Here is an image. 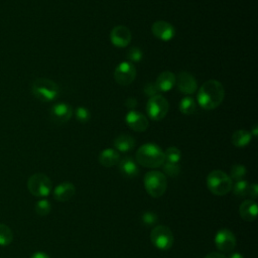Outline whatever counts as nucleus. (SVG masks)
Instances as JSON below:
<instances>
[{"label":"nucleus","mask_w":258,"mask_h":258,"mask_svg":"<svg viewBox=\"0 0 258 258\" xmlns=\"http://www.w3.org/2000/svg\"><path fill=\"white\" fill-rule=\"evenodd\" d=\"M225 97V89L217 80L206 81L198 91V104L205 110H214L219 107Z\"/></svg>","instance_id":"obj_1"},{"label":"nucleus","mask_w":258,"mask_h":258,"mask_svg":"<svg viewBox=\"0 0 258 258\" xmlns=\"http://www.w3.org/2000/svg\"><path fill=\"white\" fill-rule=\"evenodd\" d=\"M136 161L147 168L160 167L165 161L164 151L154 143H145L137 149Z\"/></svg>","instance_id":"obj_2"},{"label":"nucleus","mask_w":258,"mask_h":258,"mask_svg":"<svg viewBox=\"0 0 258 258\" xmlns=\"http://www.w3.org/2000/svg\"><path fill=\"white\" fill-rule=\"evenodd\" d=\"M31 93L41 102H51L58 97L59 88L50 79L37 78L31 84Z\"/></svg>","instance_id":"obj_3"},{"label":"nucleus","mask_w":258,"mask_h":258,"mask_svg":"<svg viewBox=\"0 0 258 258\" xmlns=\"http://www.w3.org/2000/svg\"><path fill=\"white\" fill-rule=\"evenodd\" d=\"M207 186L212 194L225 196L232 190L233 180L226 172L216 169L208 174Z\"/></svg>","instance_id":"obj_4"},{"label":"nucleus","mask_w":258,"mask_h":258,"mask_svg":"<svg viewBox=\"0 0 258 258\" xmlns=\"http://www.w3.org/2000/svg\"><path fill=\"white\" fill-rule=\"evenodd\" d=\"M143 182L146 191L152 198L161 197L167 187V179L165 174L158 170H150L146 172Z\"/></svg>","instance_id":"obj_5"},{"label":"nucleus","mask_w":258,"mask_h":258,"mask_svg":"<svg viewBox=\"0 0 258 258\" xmlns=\"http://www.w3.org/2000/svg\"><path fill=\"white\" fill-rule=\"evenodd\" d=\"M27 188L29 192L35 197H47L52 189L50 178L41 172L32 174L27 180Z\"/></svg>","instance_id":"obj_6"},{"label":"nucleus","mask_w":258,"mask_h":258,"mask_svg":"<svg viewBox=\"0 0 258 258\" xmlns=\"http://www.w3.org/2000/svg\"><path fill=\"white\" fill-rule=\"evenodd\" d=\"M168 110L169 104L167 100L159 94L149 98L146 104L147 116L154 121L162 120L167 115Z\"/></svg>","instance_id":"obj_7"},{"label":"nucleus","mask_w":258,"mask_h":258,"mask_svg":"<svg viewBox=\"0 0 258 258\" xmlns=\"http://www.w3.org/2000/svg\"><path fill=\"white\" fill-rule=\"evenodd\" d=\"M150 240L157 249L166 251L170 249L173 244V234L171 230L166 226H155L151 230Z\"/></svg>","instance_id":"obj_8"},{"label":"nucleus","mask_w":258,"mask_h":258,"mask_svg":"<svg viewBox=\"0 0 258 258\" xmlns=\"http://www.w3.org/2000/svg\"><path fill=\"white\" fill-rule=\"evenodd\" d=\"M136 77V69L130 61L120 62L114 71V79L121 86L130 85Z\"/></svg>","instance_id":"obj_9"},{"label":"nucleus","mask_w":258,"mask_h":258,"mask_svg":"<svg viewBox=\"0 0 258 258\" xmlns=\"http://www.w3.org/2000/svg\"><path fill=\"white\" fill-rule=\"evenodd\" d=\"M215 245L222 252H231L236 247V237L229 229H221L215 236Z\"/></svg>","instance_id":"obj_10"},{"label":"nucleus","mask_w":258,"mask_h":258,"mask_svg":"<svg viewBox=\"0 0 258 258\" xmlns=\"http://www.w3.org/2000/svg\"><path fill=\"white\" fill-rule=\"evenodd\" d=\"M110 40L116 47H126L131 41V31L124 25H117L110 32Z\"/></svg>","instance_id":"obj_11"},{"label":"nucleus","mask_w":258,"mask_h":258,"mask_svg":"<svg viewBox=\"0 0 258 258\" xmlns=\"http://www.w3.org/2000/svg\"><path fill=\"white\" fill-rule=\"evenodd\" d=\"M175 85L184 95H192L198 90V82L195 77L187 72H180L176 77Z\"/></svg>","instance_id":"obj_12"},{"label":"nucleus","mask_w":258,"mask_h":258,"mask_svg":"<svg viewBox=\"0 0 258 258\" xmlns=\"http://www.w3.org/2000/svg\"><path fill=\"white\" fill-rule=\"evenodd\" d=\"M125 121L127 126L136 132L145 131L149 125L146 116L135 110H129L125 116Z\"/></svg>","instance_id":"obj_13"},{"label":"nucleus","mask_w":258,"mask_h":258,"mask_svg":"<svg viewBox=\"0 0 258 258\" xmlns=\"http://www.w3.org/2000/svg\"><path fill=\"white\" fill-rule=\"evenodd\" d=\"M151 31L156 38L162 41L171 40L175 35V29L173 25L164 20L155 21L151 26Z\"/></svg>","instance_id":"obj_14"},{"label":"nucleus","mask_w":258,"mask_h":258,"mask_svg":"<svg viewBox=\"0 0 258 258\" xmlns=\"http://www.w3.org/2000/svg\"><path fill=\"white\" fill-rule=\"evenodd\" d=\"M51 120L56 124L68 122L73 115V108L66 103H57L53 105L49 111Z\"/></svg>","instance_id":"obj_15"},{"label":"nucleus","mask_w":258,"mask_h":258,"mask_svg":"<svg viewBox=\"0 0 258 258\" xmlns=\"http://www.w3.org/2000/svg\"><path fill=\"white\" fill-rule=\"evenodd\" d=\"M76 192V187L72 182L64 181L56 185V187L53 189V198L57 202H68L71 200Z\"/></svg>","instance_id":"obj_16"},{"label":"nucleus","mask_w":258,"mask_h":258,"mask_svg":"<svg viewBox=\"0 0 258 258\" xmlns=\"http://www.w3.org/2000/svg\"><path fill=\"white\" fill-rule=\"evenodd\" d=\"M176 82V76L169 71L162 72L158 75L155 81V86L158 89V92H168L174 86Z\"/></svg>","instance_id":"obj_17"},{"label":"nucleus","mask_w":258,"mask_h":258,"mask_svg":"<svg viewBox=\"0 0 258 258\" xmlns=\"http://www.w3.org/2000/svg\"><path fill=\"white\" fill-rule=\"evenodd\" d=\"M118 168L120 172L129 178H133L139 173V168L136 161L131 156H125L118 162Z\"/></svg>","instance_id":"obj_18"},{"label":"nucleus","mask_w":258,"mask_h":258,"mask_svg":"<svg viewBox=\"0 0 258 258\" xmlns=\"http://www.w3.org/2000/svg\"><path fill=\"white\" fill-rule=\"evenodd\" d=\"M239 214L245 221L252 222L257 216V205L253 200L244 201L239 207Z\"/></svg>","instance_id":"obj_19"},{"label":"nucleus","mask_w":258,"mask_h":258,"mask_svg":"<svg viewBox=\"0 0 258 258\" xmlns=\"http://www.w3.org/2000/svg\"><path fill=\"white\" fill-rule=\"evenodd\" d=\"M99 162L105 167H112L118 164L120 160V154L116 149L106 148L99 154Z\"/></svg>","instance_id":"obj_20"},{"label":"nucleus","mask_w":258,"mask_h":258,"mask_svg":"<svg viewBox=\"0 0 258 258\" xmlns=\"http://www.w3.org/2000/svg\"><path fill=\"white\" fill-rule=\"evenodd\" d=\"M114 147L118 152H128L135 146V139L128 134H120L113 141Z\"/></svg>","instance_id":"obj_21"},{"label":"nucleus","mask_w":258,"mask_h":258,"mask_svg":"<svg viewBox=\"0 0 258 258\" xmlns=\"http://www.w3.org/2000/svg\"><path fill=\"white\" fill-rule=\"evenodd\" d=\"M252 134L247 130H237L232 135V143L236 147H245L251 141Z\"/></svg>","instance_id":"obj_22"},{"label":"nucleus","mask_w":258,"mask_h":258,"mask_svg":"<svg viewBox=\"0 0 258 258\" xmlns=\"http://www.w3.org/2000/svg\"><path fill=\"white\" fill-rule=\"evenodd\" d=\"M178 108L182 114L192 115L197 112V102L191 97H184L180 100Z\"/></svg>","instance_id":"obj_23"},{"label":"nucleus","mask_w":258,"mask_h":258,"mask_svg":"<svg viewBox=\"0 0 258 258\" xmlns=\"http://www.w3.org/2000/svg\"><path fill=\"white\" fill-rule=\"evenodd\" d=\"M13 240L12 230L5 224H0V246H7Z\"/></svg>","instance_id":"obj_24"},{"label":"nucleus","mask_w":258,"mask_h":258,"mask_svg":"<svg viewBox=\"0 0 258 258\" xmlns=\"http://www.w3.org/2000/svg\"><path fill=\"white\" fill-rule=\"evenodd\" d=\"M181 157V153L180 150L177 147L171 146L168 147L165 151H164V158L165 161L168 162H172V163H178Z\"/></svg>","instance_id":"obj_25"},{"label":"nucleus","mask_w":258,"mask_h":258,"mask_svg":"<svg viewBox=\"0 0 258 258\" xmlns=\"http://www.w3.org/2000/svg\"><path fill=\"white\" fill-rule=\"evenodd\" d=\"M161 166L163 167V172L170 177H176L180 173V166L178 163L164 161Z\"/></svg>","instance_id":"obj_26"},{"label":"nucleus","mask_w":258,"mask_h":258,"mask_svg":"<svg viewBox=\"0 0 258 258\" xmlns=\"http://www.w3.org/2000/svg\"><path fill=\"white\" fill-rule=\"evenodd\" d=\"M247 173V170H246V167L242 164H235L232 166L231 168V174L229 175L231 177V179L233 180H236V181H239V180H242L245 175Z\"/></svg>","instance_id":"obj_27"},{"label":"nucleus","mask_w":258,"mask_h":258,"mask_svg":"<svg viewBox=\"0 0 258 258\" xmlns=\"http://www.w3.org/2000/svg\"><path fill=\"white\" fill-rule=\"evenodd\" d=\"M248 188H249V183L244 179L237 181L235 185L232 187L234 195L239 198L246 197L248 195Z\"/></svg>","instance_id":"obj_28"},{"label":"nucleus","mask_w":258,"mask_h":258,"mask_svg":"<svg viewBox=\"0 0 258 258\" xmlns=\"http://www.w3.org/2000/svg\"><path fill=\"white\" fill-rule=\"evenodd\" d=\"M51 210V204L47 200H39L35 204V212L39 216H46L50 213Z\"/></svg>","instance_id":"obj_29"},{"label":"nucleus","mask_w":258,"mask_h":258,"mask_svg":"<svg viewBox=\"0 0 258 258\" xmlns=\"http://www.w3.org/2000/svg\"><path fill=\"white\" fill-rule=\"evenodd\" d=\"M126 57L130 60V62H139L143 57V52L139 47L133 46L128 49Z\"/></svg>","instance_id":"obj_30"},{"label":"nucleus","mask_w":258,"mask_h":258,"mask_svg":"<svg viewBox=\"0 0 258 258\" xmlns=\"http://www.w3.org/2000/svg\"><path fill=\"white\" fill-rule=\"evenodd\" d=\"M76 119L81 123H86L90 120L91 114L90 111L86 107H78L75 111Z\"/></svg>","instance_id":"obj_31"},{"label":"nucleus","mask_w":258,"mask_h":258,"mask_svg":"<svg viewBox=\"0 0 258 258\" xmlns=\"http://www.w3.org/2000/svg\"><path fill=\"white\" fill-rule=\"evenodd\" d=\"M141 222L146 227L154 226L157 223V216L153 212H145L141 216Z\"/></svg>","instance_id":"obj_32"},{"label":"nucleus","mask_w":258,"mask_h":258,"mask_svg":"<svg viewBox=\"0 0 258 258\" xmlns=\"http://www.w3.org/2000/svg\"><path fill=\"white\" fill-rule=\"evenodd\" d=\"M143 93L145 96L151 98L158 94V89L155 86V83H148L143 88Z\"/></svg>","instance_id":"obj_33"},{"label":"nucleus","mask_w":258,"mask_h":258,"mask_svg":"<svg viewBox=\"0 0 258 258\" xmlns=\"http://www.w3.org/2000/svg\"><path fill=\"white\" fill-rule=\"evenodd\" d=\"M250 198L252 199H256L257 196H258V185L256 183H252L249 185V188H248V195Z\"/></svg>","instance_id":"obj_34"},{"label":"nucleus","mask_w":258,"mask_h":258,"mask_svg":"<svg viewBox=\"0 0 258 258\" xmlns=\"http://www.w3.org/2000/svg\"><path fill=\"white\" fill-rule=\"evenodd\" d=\"M137 104H138L137 100L135 98H132V97L126 99V101H125V107L129 110H134L136 108Z\"/></svg>","instance_id":"obj_35"},{"label":"nucleus","mask_w":258,"mask_h":258,"mask_svg":"<svg viewBox=\"0 0 258 258\" xmlns=\"http://www.w3.org/2000/svg\"><path fill=\"white\" fill-rule=\"evenodd\" d=\"M205 258H226V256L220 252H211L207 254Z\"/></svg>","instance_id":"obj_36"},{"label":"nucleus","mask_w":258,"mask_h":258,"mask_svg":"<svg viewBox=\"0 0 258 258\" xmlns=\"http://www.w3.org/2000/svg\"><path fill=\"white\" fill-rule=\"evenodd\" d=\"M30 258H49V256H48L46 253H44V252L38 251V252L33 253V254L30 256Z\"/></svg>","instance_id":"obj_37"},{"label":"nucleus","mask_w":258,"mask_h":258,"mask_svg":"<svg viewBox=\"0 0 258 258\" xmlns=\"http://www.w3.org/2000/svg\"><path fill=\"white\" fill-rule=\"evenodd\" d=\"M229 258H244V256H243L242 254H240V253H237V252H236V253L231 254Z\"/></svg>","instance_id":"obj_38"},{"label":"nucleus","mask_w":258,"mask_h":258,"mask_svg":"<svg viewBox=\"0 0 258 258\" xmlns=\"http://www.w3.org/2000/svg\"><path fill=\"white\" fill-rule=\"evenodd\" d=\"M250 133H252L254 136H257V133H258V131H257V125H255V126L253 127V130H252V132H250Z\"/></svg>","instance_id":"obj_39"}]
</instances>
